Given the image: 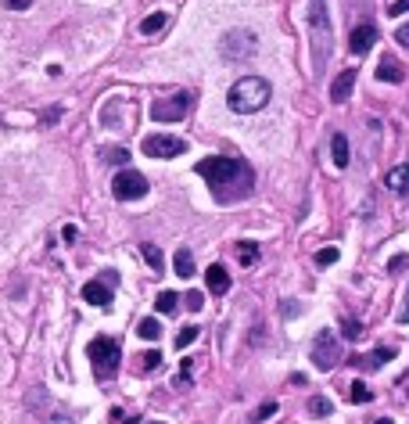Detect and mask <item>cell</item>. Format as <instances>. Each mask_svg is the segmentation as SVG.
<instances>
[{"instance_id": "1", "label": "cell", "mask_w": 409, "mask_h": 424, "mask_svg": "<svg viewBox=\"0 0 409 424\" xmlns=\"http://www.w3.org/2000/svg\"><path fill=\"white\" fill-rule=\"evenodd\" d=\"M198 177L212 187L215 202H241L255 190V169L244 158H230V155H212L198 162Z\"/></svg>"}, {"instance_id": "2", "label": "cell", "mask_w": 409, "mask_h": 424, "mask_svg": "<svg viewBox=\"0 0 409 424\" xmlns=\"http://www.w3.org/2000/svg\"><path fill=\"white\" fill-rule=\"evenodd\" d=\"M309 44H312V76L323 72L334 51V33L327 18V0H309Z\"/></svg>"}, {"instance_id": "3", "label": "cell", "mask_w": 409, "mask_h": 424, "mask_svg": "<svg viewBox=\"0 0 409 424\" xmlns=\"http://www.w3.org/2000/svg\"><path fill=\"white\" fill-rule=\"evenodd\" d=\"M226 104L237 112V115H251V112H262L269 104V83L262 76H244L237 79L230 94H226Z\"/></svg>"}, {"instance_id": "4", "label": "cell", "mask_w": 409, "mask_h": 424, "mask_svg": "<svg viewBox=\"0 0 409 424\" xmlns=\"http://www.w3.org/2000/svg\"><path fill=\"white\" fill-rule=\"evenodd\" d=\"M86 356H90V364H94V374L101 381H108L115 370H119V345L112 342V338H94L90 345H86Z\"/></svg>"}, {"instance_id": "5", "label": "cell", "mask_w": 409, "mask_h": 424, "mask_svg": "<svg viewBox=\"0 0 409 424\" xmlns=\"http://www.w3.org/2000/svg\"><path fill=\"white\" fill-rule=\"evenodd\" d=\"M190 108H194V94L180 90V94L158 97L155 104H151V119H155V122H176V119H183Z\"/></svg>"}, {"instance_id": "6", "label": "cell", "mask_w": 409, "mask_h": 424, "mask_svg": "<svg viewBox=\"0 0 409 424\" xmlns=\"http://www.w3.org/2000/svg\"><path fill=\"white\" fill-rule=\"evenodd\" d=\"M255 47H258V40H255L251 29H230L223 36V44H219V51H223L226 61H248L255 54Z\"/></svg>"}, {"instance_id": "7", "label": "cell", "mask_w": 409, "mask_h": 424, "mask_svg": "<svg viewBox=\"0 0 409 424\" xmlns=\"http://www.w3.org/2000/svg\"><path fill=\"white\" fill-rule=\"evenodd\" d=\"M341 364V345H337V334L334 331H319L316 342H312V367L319 370H334Z\"/></svg>"}, {"instance_id": "8", "label": "cell", "mask_w": 409, "mask_h": 424, "mask_svg": "<svg viewBox=\"0 0 409 424\" xmlns=\"http://www.w3.org/2000/svg\"><path fill=\"white\" fill-rule=\"evenodd\" d=\"M112 195L119 202H137V198L147 195V180L137 173V169H122V173L112 180Z\"/></svg>"}, {"instance_id": "9", "label": "cell", "mask_w": 409, "mask_h": 424, "mask_svg": "<svg viewBox=\"0 0 409 424\" xmlns=\"http://www.w3.org/2000/svg\"><path fill=\"white\" fill-rule=\"evenodd\" d=\"M140 147H144V155H151V158H176V155L187 152V140L165 137V133H151V137H144Z\"/></svg>"}, {"instance_id": "10", "label": "cell", "mask_w": 409, "mask_h": 424, "mask_svg": "<svg viewBox=\"0 0 409 424\" xmlns=\"http://www.w3.org/2000/svg\"><path fill=\"white\" fill-rule=\"evenodd\" d=\"M374 44H377V29H374L370 22H366V26H356V29H352V36H349V47H352V54H356V58H359V54H366Z\"/></svg>"}, {"instance_id": "11", "label": "cell", "mask_w": 409, "mask_h": 424, "mask_svg": "<svg viewBox=\"0 0 409 424\" xmlns=\"http://www.w3.org/2000/svg\"><path fill=\"white\" fill-rule=\"evenodd\" d=\"M352 87H356V69H344L334 83H331V101L334 104H344L352 97Z\"/></svg>"}, {"instance_id": "12", "label": "cell", "mask_w": 409, "mask_h": 424, "mask_svg": "<svg viewBox=\"0 0 409 424\" xmlns=\"http://www.w3.org/2000/svg\"><path fill=\"white\" fill-rule=\"evenodd\" d=\"M387 359H395V349H374V352H366V356H352V364L359 367V370H377V367H384Z\"/></svg>"}, {"instance_id": "13", "label": "cell", "mask_w": 409, "mask_h": 424, "mask_svg": "<svg viewBox=\"0 0 409 424\" xmlns=\"http://www.w3.org/2000/svg\"><path fill=\"white\" fill-rule=\"evenodd\" d=\"M377 79H381V83H402V79H406L402 61L392 58V54H384V58H381V65H377Z\"/></svg>"}, {"instance_id": "14", "label": "cell", "mask_w": 409, "mask_h": 424, "mask_svg": "<svg viewBox=\"0 0 409 424\" xmlns=\"http://www.w3.org/2000/svg\"><path fill=\"white\" fill-rule=\"evenodd\" d=\"M205 284H208L212 295H226L230 291V273H226V266H219V263L208 266L205 270Z\"/></svg>"}, {"instance_id": "15", "label": "cell", "mask_w": 409, "mask_h": 424, "mask_svg": "<svg viewBox=\"0 0 409 424\" xmlns=\"http://www.w3.org/2000/svg\"><path fill=\"white\" fill-rule=\"evenodd\" d=\"M83 299L90 306H108L112 302V291H108L104 281H90V284H83Z\"/></svg>"}, {"instance_id": "16", "label": "cell", "mask_w": 409, "mask_h": 424, "mask_svg": "<svg viewBox=\"0 0 409 424\" xmlns=\"http://www.w3.org/2000/svg\"><path fill=\"white\" fill-rule=\"evenodd\" d=\"M331 158H334V165H337V169H344V165L352 162L349 137H344V133H334V137H331Z\"/></svg>"}, {"instance_id": "17", "label": "cell", "mask_w": 409, "mask_h": 424, "mask_svg": "<svg viewBox=\"0 0 409 424\" xmlns=\"http://www.w3.org/2000/svg\"><path fill=\"white\" fill-rule=\"evenodd\" d=\"M384 187L395 190V195H406V190H409V165H395L392 173L384 177Z\"/></svg>"}, {"instance_id": "18", "label": "cell", "mask_w": 409, "mask_h": 424, "mask_svg": "<svg viewBox=\"0 0 409 424\" xmlns=\"http://www.w3.org/2000/svg\"><path fill=\"white\" fill-rule=\"evenodd\" d=\"M165 26H169V15H165V11H155V15H147L144 22H140V33H144V36H155V33H162Z\"/></svg>"}, {"instance_id": "19", "label": "cell", "mask_w": 409, "mask_h": 424, "mask_svg": "<svg viewBox=\"0 0 409 424\" xmlns=\"http://www.w3.org/2000/svg\"><path fill=\"white\" fill-rule=\"evenodd\" d=\"M155 309L165 313V316H172V313L180 309V295H176V291H162L158 299H155Z\"/></svg>"}, {"instance_id": "20", "label": "cell", "mask_w": 409, "mask_h": 424, "mask_svg": "<svg viewBox=\"0 0 409 424\" xmlns=\"http://www.w3.org/2000/svg\"><path fill=\"white\" fill-rule=\"evenodd\" d=\"M172 266H176L180 277H194V256H190V248H180L176 259H172Z\"/></svg>"}, {"instance_id": "21", "label": "cell", "mask_w": 409, "mask_h": 424, "mask_svg": "<svg viewBox=\"0 0 409 424\" xmlns=\"http://www.w3.org/2000/svg\"><path fill=\"white\" fill-rule=\"evenodd\" d=\"M309 414H312V417H331V414H334V402H331L327 396H312V399H309Z\"/></svg>"}, {"instance_id": "22", "label": "cell", "mask_w": 409, "mask_h": 424, "mask_svg": "<svg viewBox=\"0 0 409 424\" xmlns=\"http://www.w3.org/2000/svg\"><path fill=\"white\" fill-rule=\"evenodd\" d=\"M237 259H241L244 266H251L258 259V245L255 241H241V245H237Z\"/></svg>"}, {"instance_id": "23", "label": "cell", "mask_w": 409, "mask_h": 424, "mask_svg": "<svg viewBox=\"0 0 409 424\" xmlns=\"http://www.w3.org/2000/svg\"><path fill=\"white\" fill-rule=\"evenodd\" d=\"M140 252H144V259H147V266L155 270V273H158V270L165 266V259H162V252H158L155 245H140Z\"/></svg>"}, {"instance_id": "24", "label": "cell", "mask_w": 409, "mask_h": 424, "mask_svg": "<svg viewBox=\"0 0 409 424\" xmlns=\"http://www.w3.org/2000/svg\"><path fill=\"white\" fill-rule=\"evenodd\" d=\"M140 338H147V342H155V338L162 334V327H158V320H155V316H147V320H140Z\"/></svg>"}, {"instance_id": "25", "label": "cell", "mask_w": 409, "mask_h": 424, "mask_svg": "<svg viewBox=\"0 0 409 424\" xmlns=\"http://www.w3.org/2000/svg\"><path fill=\"white\" fill-rule=\"evenodd\" d=\"M104 162H115V165H126L129 162V152H126V147H104Z\"/></svg>"}, {"instance_id": "26", "label": "cell", "mask_w": 409, "mask_h": 424, "mask_svg": "<svg viewBox=\"0 0 409 424\" xmlns=\"http://www.w3.org/2000/svg\"><path fill=\"white\" fill-rule=\"evenodd\" d=\"M140 356H144V359H140L144 370H155V367L162 364V352H158V349H147V352H140Z\"/></svg>"}, {"instance_id": "27", "label": "cell", "mask_w": 409, "mask_h": 424, "mask_svg": "<svg viewBox=\"0 0 409 424\" xmlns=\"http://www.w3.org/2000/svg\"><path fill=\"white\" fill-rule=\"evenodd\" d=\"M349 396H352V402H370V399H374V392L366 389L362 381H356V385H352V392H349Z\"/></svg>"}, {"instance_id": "28", "label": "cell", "mask_w": 409, "mask_h": 424, "mask_svg": "<svg viewBox=\"0 0 409 424\" xmlns=\"http://www.w3.org/2000/svg\"><path fill=\"white\" fill-rule=\"evenodd\" d=\"M273 414H276V402H262V407L251 414V421H255V424H262V421H269Z\"/></svg>"}, {"instance_id": "29", "label": "cell", "mask_w": 409, "mask_h": 424, "mask_svg": "<svg viewBox=\"0 0 409 424\" xmlns=\"http://www.w3.org/2000/svg\"><path fill=\"white\" fill-rule=\"evenodd\" d=\"M331 263H337V248H319L316 252V266H331Z\"/></svg>"}, {"instance_id": "30", "label": "cell", "mask_w": 409, "mask_h": 424, "mask_svg": "<svg viewBox=\"0 0 409 424\" xmlns=\"http://www.w3.org/2000/svg\"><path fill=\"white\" fill-rule=\"evenodd\" d=\"M194 338H198V327H183V331L176 334V349H187Z\"/></svg>"}, {"instance_id": "31", "label": "cell", "mask_w": 409, "mask_h": 424, "mask_svg": "<svg viewBox=\"0 0 409 424\" xmlns=\"http://www.w3.org/2000/svg\"><path fill=\"white\" fill-rule=\"evenodd\" d=\"M341 334L349 338V342H356V338L362 334V324L359 320H344V327H341Z\"/></svg>"}, {"instance_id": "32", "label": "cell", "mask_w": 409, "mask_h": 424, "mask_svg": "<svg viewBox=\"0 0 409 424\" xmlns=\"http://www.w3.org/2000/svg\"><path fill=\"white\" fill-rule=\"evenodd\" d=\"M183 299H187V309H194V313H198V309L205 306V295H201V291H187Z\"/></svg>"}, {"instance_id": "33", "label": "cell", "mask_w": 409, "mask_h": 424, "mask_svg": "<svg viewBox=\"0 0 409 424\" xmlns=\"http://www.w3.org/2000/svg\"><path fill=\"white\" fill-rule=\"evenodd\" d=\"M406 11H409V0H392V4H387V15H392V18H399Z\"/></svg>"}, {"instance_id": "34", "label": "cell", "mask_w": 409, "mask_h": 424, "mask_svg": "<svg viewBox=\"0 0 409 424\" xmlns=\"http://www.w3.org/2000/svg\"><path fill=\"white\" fill-rule=\"evenodd\" d=\"M112 424H137V417H129L126 410H119V407H115V410H112Z\"/></svg>"}, {"instance_id": "35", "label": "cell", "mask_w": 409, "mask_h": 424, "mask_svg": "<svg viewBox=\"0 0 409 424\" xmlns=\"http://www.w3.org/2000/svg\"><path fill=\"white\" fill-rule=\"evenodd\" d=\"M395 40H399V44H402V47H409V22H406V26H399V33H395Z\"/></svg>"}, {"instance_id": "36", "label": "cell", "mask_w": 409, "mask_h": 424, "mask_svg": "<svg viewBox=\"0 0 409 424\" xmlns=\"http://www.w3.org/2000/svg\"><path fill=\"white\" fill-rule=\"evenodd\" d=\"M29 4H33V0H8V8H11V11H26Z\"/></svg>"}, {"instance_id": "37", "label": "cell", "mask_w": 409, "mask_h": 424, "mask_svg": "<svg viewBox=\"0 0 409 424\" xmlns=\"http://www.w3.org/2000/svg\"><path fill=\"white\" fill-rule=\"evenodd\" d=\"M399 324H409V291H406V306L399 309Z\"/></svg>"}, {"instance_id": "38", "label": "cell", "mask_w": 409, "mask_h": 424, "mask_svg": "<svg viewBox=\"0 0 409 424\" xmlns=\"http://www.w3.org/2000/svg\"><path fill=\"white\" fill-rule=\"evenodd\" d=\"M61 238H65V241H76V238H79V230H76V227H65V230H61Z\"/></svg>"}, {"instance_id": "39", "label": "cell", "mask_w": 409, "mask_h": 424, "mask_svg": "<svg viewBox=\"0 0 409 424\" xmlns=\"http://www.w3.org/2000/svg\"><path fill=\"white\" fill-rule=\"evenodd\" d=\"M47 424H76V421H72V417H65V414H54Z\"/></svg>"}, {"instance_id": "40", "label": "cell", "mask_w": 409, "mask_h": 424, "mask_svg": "<svg viewBox=\"0 0 409 424\" xmlns=\"http://www.w3.org/2000/svg\"><path fill=\"white\" fill-rule=\"evenodd\" d=\"M402 266H406V256H395V259H392V273H395V270H402Z\"/></svg>"}, {"instance_id": "41", "label": "cell", "mask_w": 409, "mask_h": 424, "mask_svg": "<svg viewBox=\"0 0 409 424\" xmlns=\"http://www.w3.org/2000/svg\"><path fill=\"white\" fill-rule=\"evenodd\" d=\"M374 424H395V421H392V417H377Z\"/></svg>"}, {"instance_id": "42", "label": "cell", "mask_w": 409, "mask_h": 424, "mask_svg": "<svg viewBox=\"0 0 409 424\" xmlns=\"http://www.w3.org/2000/svg\"><path fill=\"white\" fill-rule=\"evenodd\" d=\"M151 424H162V421H151Z\"/></svg>"}]
</instances>
